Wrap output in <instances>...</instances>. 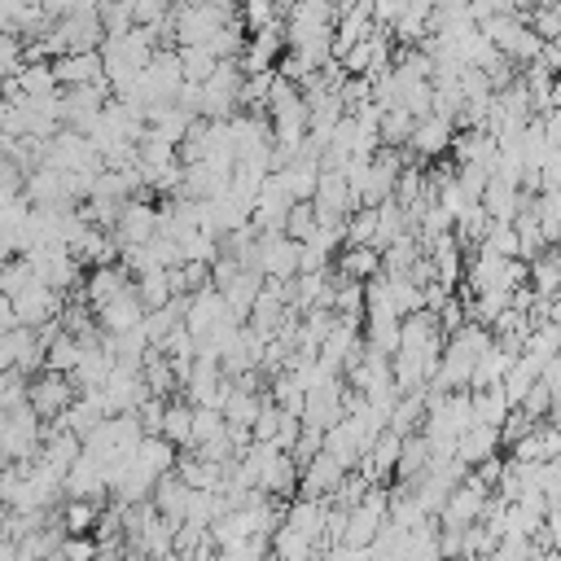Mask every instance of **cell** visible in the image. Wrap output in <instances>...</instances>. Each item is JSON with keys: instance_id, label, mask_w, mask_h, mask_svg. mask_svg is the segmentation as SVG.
Instances as JSON below:
<instances>
[{"instance_id": "1", "label": "cell", "mask_w": 561, "mask_h": 561, "mask_svg": "<svg viewBox=\"0 0 561 561\" xmlns=\"http://www.w3.org/2000/svg\"><path fill=\"white\" fill-rule=\"evenodd\" d=\"M473 425V394L469 390H456V394H438V390H425V438L434 447H456V438Z\"/></svg>"}, {"instance_id": "2", "label": "cell", "mask_w": 561, "mask_h": 561, "mask_svg": "<svg viewBox=\"0 0 561 561\" xmlns=\"http://www.w3.org/2000/svg\"><path fill=\"white\" fill-rule=\"evenodd\" d=\"M237 18H241V9H232V4H180V9H171V39H175V48H197V44H210Z\"/></svg>"}, {"instance_id": "3", "label": "cell", "mask_w": 561, "mask_h": 561, "mask_svg": "<svg viewBox=\"0 0 561 561\" xmlns=\"http://www.w3.org/2000/svg\"><path fill=\"white\" fill-rule=\"evenodd\" d=\"M44 167L66 171V175H101V171H105V167H101V153L92 149V140L79 136V131H70V127H61V131L48 140Z\"/></svg>"}, {"instance_id": "4", "label": "cell", "mask_w": 561, "mask_h": 561, "mask_svg": "<svg viewBox=\"0 0 561 561\" xmlns=\"http://www.w3.org/2000/svg\"><path fill=\"white\" fill-rule=\"evenodd\" d=\"M75 399H79V390H75V381L66 377V373H39V377H31V386H26V403L35 408V416L39 421H57V416H66L70 408H75Z\"/></svg>"}, {"instance_id": "5", "label": "cell", "mask_w": 561, "mask_h": 561, "mask_svg": "<svg viewBox=\"0 0 561 561\" xmlns=\"http://www.w3.org/2000/svg\"><path fill=\"white\" fill-rule=\"evenodd\" d=\"M298 254H302V245L289 241L285 232H259L254 272H259L263 280H294V276H298Z\"/></svg>"}, {"instance_id": "6", "label": "cell", "mask_w": 561, "mask_h": 561, "mask_svg": "<svg viewBox=\"0 0 561 561\" xmlns=\"http://www.w3.org/2000/svg\"><path fill=\"white\" fill-rule=\"evenodd\" d=\"M228 324H237V320H232V311H228V302H224V294H219L215 285H206V289H197V294L188 298L184 329L193 333V342H206V337H215V333L228 329Z\"/></svg>"}, {"instance_id": "7", "label": "cell", "mask_w": 561, "mask_h": 561, "mask_svg": "<svg viewBox=\"0 0 561 561\" xmlns=\"http://www.w3.org/2000/svg\"><path fill=\"white\" fill-rule=\"evenodd\" d=\"M110 237L118 241V250H140V245H149V241L158 237V206L145 202V197H131V202L123 206V215H118V224H114Z\"/></svg>"}, {"instance_id": "8", "label": "cell", "mask_w": 561, "mask_h": 561, "mask_svg": "<svg viewBox=\"0 0 561 561\" xmlns=\"http://www.w3.org/2000/svg\"><path fill=\"white\" fill-rule=\"evenodd\" d=\"M61 307H66V294H57V289H48L44 280H35V285H26L18 298H13V311H18V324L22 329H44V324H53V320H61Z\"/></svg>"}, {"instance_id": "9", "label": "cell", "mask_w": 561, "mask_h": 561, "mask_svg": "<svg viewBox=\"0 0 561 561\" xmlns=\"http://www.w3.org/2000/svg\"><path fill=\"white\" fill-rule=\"evenodd\" d=\"M491 508V491L478 482V478H465L451 495H447V508H443V526H478Z\"/></svg>"}, {"instance_id": "10", "label": "cell", "mask_w": 561, "mask_h": 561, "mask_svg": "<svg viewBox=\"0 0 561 561\" xmlns=\"http://www.w3.org/2000/svg\"><path fill=\"white\" fill-rule=\"evenodd\" d=\"M342 478H346V469H342L329 451H320V456H311V460L302 465V482H298V491H302V500H320V504H329L333 491L342 486Z\"/></svg>"}, {"instance_id": "11", "label": "cell", "mask_w": 561, "mask_h": 561, "mask_svg": "<svg viewBox=\"0 0 561 561\" xmlns=\"http://www.w3.org/2000/svg\"><path fill=\"white\" fill-rule=\"evenodd\" d=\"M451 140H456V123H451V118L430 114V118H421V123H416V131H412V140H408V149H412V158H416V162H434V158H443V153L451 149Z\"/></svg>"}, {"instance_id": "12", "label": "cell", "mask_w": 561, "mask_h": 561, "mask_svg": "<svg viewBox=\"0 0 561 561\" xmlns=\"http://www.w3.org/2000/svg\"><path fill=\"white\" fill-rule=\"evenodd\" d=\"M530 202H535V197H526L522 184H513V180H504V175H491V184H486V193H482V210L491 215V224H513Z\"/></svg>"}, {"instance_id": "13", "label": "cell", "mask_w": 561, "mask_h": 561, "mask_svg": "<svg viewBox=\"0 0 561 561\" xmlns=\"http://www.w3.org/2000/svg\"><path fill=\"white\" fill-rule=\"evenodd\" d=\"M298 482H302V469H298V460H294L289 451H272V456L263 460V469H259V491H263L267 500L294 495Z\"/></svg>"}, {"instance_id": "14", "label": "cell", "mask_w": 561, "mask_h": 561, "mask_svg": "<svg viewBox=\"0 0 561 561\" xmlns=\"http://www.w3.org/2000/svg\"><path fill=\"white\" fill-rule=\"evenodd\" d=\"M127 289H131V272H127L123 263H110V267H96V272L83 276V302H88L92 311H101L105 302H114V298L127 294Z\"/></svg>"}, {"instance_id": "15", "label": "cell", "mask_w": 561, "mask_h": 561, "mask_svg": "<svg viewBox=\"0 0 561 561\" xmlns=\"http://www.w3.org/2000/svg\"><path fill=\"white\" fill-rule=\"evenodd\" d=\"M140 324H145V307H140V298H136V289L118 294L114 302H105V307L96 311V329H101L105 337H123V333H131V329H140Z\"/></svg>"}, {"instance_id": "16", "label": "cell", "mask_w": 561, "mask_h": 561, "mask_svg": "<svg viewBox=\"0 0 561 561\" xmlns=\"http://www.w3.org/2000/svg\"><path fill=\"white\" fill-rule=\"evenodd\" d=\"M324 522H329V504H320V500H289L285 504V517H280V526H289V530H298L302 539H311L316 548H324Z\"/></svg>"}, {"instance_id": "17", "label": "cell", "mask_w": 561, "mask_h": 561, "mask_svg": "<svg viewBox=\"0 0 561 561\" xmlns=\"http://www.w3.org/2000/svg\"><path fill=\"white\" fill-rule=\"evenodd\" d=\"M294 202H316V184H320V162L311 153H298L294 162H285L276 175H272Z\"/></svg>"}, {"instance_id": "18", "label": "cell", "mask_w": 561, "mask_h": 561, "mask_svg": "<svg viewBox=\"0 0 561 561\" xmlns=\"http://www.w3.org/2000/svg\"><path fill=\"white\" fill-rule=\"evenodd\" d=\"M513 460L517 465H548V460H561V430L552 421H539L517 447H513Z\"/></svg>"}, {"instance_id": "19", "label": "cell", "mask_w": 561, "mask_h": 561, "mask_svg": "<svg viewBox=\"0 0 561 561\" xmlns=\"http://www.w3.org/2000/svg\"><path fill=\"white\" fill-rule=\"evenodd\" d=\"M153 513L162 517V522H171V526H180L184 517H188V504H193V486L184 482V478H175V473H167L158 486H153Z\"/></svg>"}, {"instance_id": "20", "label": "cell", "mask_w": 561, "mask_h": 561, "mask_svg": "<svg viewBox=\"0 0 561 561\" xmlns=\"http://www.w3.org/2000/svg\"><path fill=\"white\" fill-rule=\"evenodd\" d=\"M53 75L61 88H88L105 79V66H101V53H66L53 61Z\"/></svg>"}, {"instance_id": "21", "label": "cell", "mask_w": 561, "mask_h": 561, "mask_svg": "<svg viewBox=\"0 0 561 561\" xmlns=\"http://www.w3.org/2000/svg\"><path fill=\"white\" fill-rule=\"evenodd\" d=\"M263 403H267V394H259V390L245 386V381H232L228 394H224V408H219V412H224L228 425H245V430H250V425L259 421Z\"/></svg>"}, {"instance_id": "22", "label": "cell", "mask_w": 561, "mask_h": 561, "mask_svg": "<svg viewBox=\"0 0 561 561\" xmlns=\"http://www.w3.org/2000/svg\"><path fill=\"white\" fill-rule=\"evenodd\" d=\"M526 280H530V294H535L539 302L557 298V294H561V250L548 245L539 259H530V263H526Z\"/></svg>"}, {"instance_id": "23", "label": "cell", "mask_w": 561, "mask_h": 561, "mask_svg": "<svg viewBox=\"0 0 561 561\" xmlns=\"http://www.w3.org/2000/svg\"><path fill=\"white\" fill-rule=\"evenodd\" d=\"M500 430L495 425H469L460 438H456V460L460 465H486L495 451H500Z\"/></svg>"}, {"instance_id": "24", "label": "cell", "mask_w": 561, "mask_h": 561, "mask_svg": "<svg viewBox=\"0 0 561 561\" xmlns=\"http://www.w3.org/2000/svg\"><path fill=\"white\" fill-rule=\"evenodd\" d=\"M513 364H517V351H508V346L491 342V346L482 351V359H478L473 377H469V390H486V386H500V381L508 377V368H513Z\"/></svg>"}, {"instance_id": "25", "label": "cell", "mask_w": 561, "mask_h": 561, "mask_svg": "<svg viewBox=\"0 0 561 561\" xmlns=\"http://www.w3.org/2000/svg\"><path fill=\"white\" fill-rule=\"evenodd\" d=\"M162 438H167L175 451H188V447H193V403H188V399H167Z\"/></svg>"}, {"instance_id": "26", "label": "cell", "mask_w": 561, "mask_h": 561, "mask_svg": "<svg viewBox=\"0 0 561 561\" xmlns=\"http://www.w3.org/2000/svg\"><path fill=\"white\" fill-rule=\"evenodd\" d=\"M105 491H110L105 473H101L88 456H79L75 469L66 473V500H96V495H105Z\"/></svg>"}, {"instance_id": "27", "label": "cell", "mask_w": 561, "mask_h": 561, "mask_svg": "<svg viewBox=\"0 0 561 561\" xmlns=\"http://www.w3.org/2000/svg\"><path fill=\"white\" fill-rule=\"evenodd\" d=\"M337 276H346L355 285H368L373 276H381V254L368 250V245H346L342 259H337Z\"/></svg>"}, {"instance_id": "28", "label": "cell", "mask_w": 561, "mask_h": 561, "mask_svg": "<svg viewBox=\"0 0 561 561\" xmlns=\"http://www.w3.org/2000/svg\"><path fill=\"white\" fill-rule=\"evenodd\" d=\"M473 394V425H504L508 421V412H513V403H508V394H504V386H486V390H469Z\"/></svg>"}, {"instance_id": "29", "label": "cell", "mask_w": 561, "mask_h": 561, "mask_svg": "<svg viewBox=\"0 0 561 561\" xmlns=\"http://www.w3.org/2000/svg\"><path fill=\"white\" fill-rule=\"evenodd\" d=\"M403 232H408V215H403V206H399L394 197L381 202V206H377V237H373V250L386 254Z\"/></svg>"}, {"instance_id": "30", "label": "cell", "mask_w": 561, "mask_h": 561, "mask_svg": "<svg viewBox=\"0 0 561 561\" xmlns=\"http://www.w3.org/2000/svg\"><path fill=\"white\" fill-rule=\"evenodd\" d=\"M79 359H83V342L70 337L66 329L44 346V368H48V373H66V377H70V373L79 368Z\"/></svg>"}, {"instance_id": "31", "label": "cell", "mask_w": 561, "mask_h": 561, "mask_svg": "<svg viewBox=\"0 0 561 561\" xmlns=\"http://www.w3.org/2000/svg\"><path fill=\"white\" fill-rule=\"evenodd\" d=\"M425 469H430V438H425V434L403 438V451H399V465H394L399 482H403V486H412V482H416Z\"/></svg>"}, {"instance_id": "32", "label": "cell", "mask_w": 561, "mask_h": 561, "mask_svg": "<svg viewBox=\"0 0 561 561\" xmlns=\"http://www.w3.org/2000/svg\"><path fill=\"white\" fill-rule=\"evenodd\" d=\"M18 83H22V96H31V101H39V96H61V83H57V75H53V61H26L22 75H18Z\"/></svg>"}, {"instance_id": "33", "label": "cell", "mask_w": 561, "mask_h": 561, "mask_svg": "<svg viewBox=\"0 0 561 561\" xmlns=\"http://www.w3.org/2000/svg\"><path fill=\"white\" fill-rule=\"evenodd\" d=\"M131 289H136V298H140V307H145V316L149 311H162V307H171V276L167 272H145V276H136L131 280Z\"/></svg>"}, {"instance_id": "34", "label": "cell", "mask_w": 561, "mask_h": 561, "mask_svg": "<svg viewBox=\"0 0 561 561\" xmlns=\"http://www.w3.org/2000/svg\"><path fill=\"white\" fill-rule=\"evenodd\" d=\"M416 425L425 430V394H399V403H394V412H390V425H386V430H394L399 438H412V434H416Z\"/></svg>"}, {"instance_id": "35", "label": "cell", "mask_w": 561, "mask_h": 561, "mask_svg": "<svg viewBox=\"0 0 561 561\" xmlns=\"http://www.w3.org/2000/svg\"><path fill=\"white\" fill-rule=\"evenodd\" d=\"M61 522H66V535H70V539H83L88 530H96V522H101V504H96V500H66Z\"/></svg>"}, {"instance_id": "36", "label": "cell", "mask_w": 561, "mask_h": 561, "mask_svg": "<svg viewBox=\"0 0 561 561\" xmlns=\"http://www.w3.org/2000/svg\"><path fill=\"white\" fill-rule=\"evenodd\" d=\"M180 70H184V83H210V75L219 70V57L206 44L180 48Z\"/></svg>"}, {"instance_id": "37", "label": "cell", "mask_w": 561, "mask_h": 561, "mask_svg": "<svg viewBox=\"0 0 561 561\" xmlns=\"http://www.w3.org/2000/svg\"><path fill=\"white\" fill-rule=\"evenodd\" d=\"M224 430H228V421H224V412H219V408H193V447H188V451H197V447L215 443Z\"/></svg>"}, {"instance_id": "38", "label": "cell", "mask_w": 561, "mask_h": 561, "mask_svg": "<svg viewBox=\"0 0 561 561\" xmlns=\"http://www.w3.org/2000/svg\"><path fill=\"white\" fill-rule=\"evenodd\" d=\"M22 66H26V39L13 31H0V83L22 75Z\"/></svg>"}, {"instance_id": "39", "label": "cell", "mask_w": 561, "mask_h": 561, "mask_svg": "<svg viewBox=\"0 0 561 561\" xmlns=\"http://www.w3.org/2000/svg\"><path fill=\"white\" fill-rule=\"evenodd\" d=\"M373 237H377V206H359L355 215H346V245L373 250Z\"/></svg>"}, {"instance_id": "40", "label": "cell", "mask_w": 561, "mask_h": 561, "mask_svg": "<svg viewBox=\"0 0 561 561\" xmlns=\"http://www.w3.org/2000/svg\"><path fill=\"white\" fill-rule=\"evenodd\" d=\"M482 254H495V259H522L517 228H513V224H491V232H486V241H482Z\"/></svg>"}, {"instance_id": "41", "label": "cell", "mask_w": 561, "mask_h": 561, "mask_svg": "<svg viewBox=\"0 0 561 561\" xmlns=\"http://www.w3.org/2000/svg\"><path fill=\"white\" fill-rule=\"evenodd\" d=\"M311 232H316V202H294V210L285 219V237L298 241V245H307Z\"/></svg>"}, {"instance_id": "42", "label": "cell", "mask_w": 561, "mask_h": 561, "mask_svg": "<svg viewBox=\"0 0 561 561\" xmlns=\"http://www.w3.org/2000/svg\"><path fill=\"white\" fill-rule=\"evenodd\" d=\"M26 285H35V272L26 267V259H9L4 267H0V294H9V298H18Z\"/></svg>"}, {"instance_id": "43", "label": "cell", "mask_w": 561, "mask_h": 561, "mask_svg": "<svg viewBox=\"0 0 561 561\" xmlns=\"http://www.w3.org/2000/svg\"><path fill=\"white\" fill-rule=\"evenodd\" d=\"M280 421H285V412H280V408H276V403L267 399V403H263V412H259V421L250 425V434H254V443H272V447H276V434H280Z\"/></svg>"}, {"instance_id": "44", "label": "cell", "mask_w": 561, "mask_h": 561, "mask_svg": "<svg viewBox=\"0 0 561 561\" xmlns=\"http://www.w3.org/2000/svg\"><path fill=\"white\" fill-rule=\"evenodd\" d=\"M13 329H22V324H18V311H13V298L0 294V337H9Z\"/></svg>"}, {"instance_id": "45", "label": "cell", "mask_w": 561, "mask_h": 561, "mask_svg": "<svg viewBox=\"0 0 561 561\" xmlns=\"http://www.w3.org/2000/svg\"><path fill=\"white\" fill-rule=\"evenodd\" d=\"M543 131H548V140H552V149H561V110H552V114H543Z\"/></svg>"}, {"instance_id": "46", "label": "cell", "mask_w": 561, "mask_h": 561, "mask_svg": "<svg viewBox=\"0 0 561 561\" xmlns=\"http://www.w3.org/2000/svg\"><path fill=\"white\" fill-rule=\"evenodd\" d=\"M443 561H465V557H443Z\"/></svg>"}, {"instance_id": "47", "label": "cell", "mask_w": 561, "mask_h": 561, "mask_svg": "<svg viewBox=\"0 0 561 561\" xmlns=\"http://www.w3.org/2000/svg\"><path fill=\"white\" fill-rule=\"evenodd\" d=\"M267 561H276V557H267Z\"/></svg>"}]
</instances>
